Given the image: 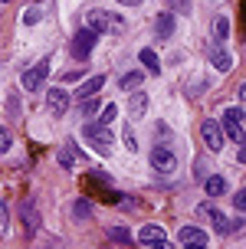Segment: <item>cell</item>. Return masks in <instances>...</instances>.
I'll return each instance as SVG.
<instances>
[{
    "mask_svg": "<svg viewBox=\"0 0 246 249\" xmlns=\"http://www.w3.org/2000/svg\"><path fill=\"white\" fill-rule=\"evenodd\" d=\"M86 26L92 33H125V20L112 10H89L86 13Z\"/></svg>",
    "mask_w": 246,
    "mask_h": 249,
    "instance_id": "cell-1",
    "label": "cell"
},
{
    "mask_svg": "<svg viewBox=\"0 0 246 249\" xmlns=\"http://www.w3.org/2000/svg\"><path fill=\"white\" fill-rule=\"evenodd\" d=\"M82 135H86V141L92 144V151H95V154H105V158L112 154L115 135L109 131V124H86V128H82Z\"/></svg>",
    "mask_w": 246,
    "mask_h": 249,
    "instance_id": "cell-2",
    "label": "cell"
},
{
    "mask_svg": "<svg viewBox=\"0 0 246 249\" xmlns=\"http://www.w3.org/2000/svg\"><path fill=\"white\" fill-rule=\"evenodd\" d=\"M243 118H246V115L240 112V108H227V112H223V122H220L223 138H233L236 144H246V128H243Z\"/></svg>",
    "mask_w": 246,
    "mask_h": 249,
    "instance_id": "cell-3",
    "label": "cell"
},
{
    "mask_svg": "<svg viewBox=\"0 0 246 249\" xmlns=\"http://www.w3.org/2000/svg\"><path fill=\"white\" fill-rule=\"evenodd\" d=\"M95 43H98V33H92L89 26H82L73 36V43H69V53H73L76 59H89V53L95 50Z\"/></svg>",
    "mask_w": 246,
    "mask_h": 249,
    "instance_id": "cell-4",
    "label": "cell"
},
{
    "mask_svg": "<svg viewBox=\"0 0 246 249\" xmlns=\"http://www.w3.org/2000/svg\"><path fill=\"white\" fill-rule=\"evenodd\" d=\"M46 75H49V56H46V59H39L37 66H30V69H26L23 79H20V86H23L26 92H37V89L46 82Z\"/></svg>",
    "mask_w": 246,
    "mask_h": 249,
    "instance_id": "cell-5",
    "label": "cell"
},
{
    "mask_svg": "<svg viewBox=\"0 0 246 249\" xmlns=\"http://www.w3.org/2000/svg\"><path fill=\"white\" fill-rule=\"evenodd\" d=\"M151 167H154L158 174H171V171H177V158H174V151L164 148V144H154V148H151Z\"/></svg>",
    "mask_w": 246,
    "mask_h": 249,
    "instance_id": "cell-6",
    "label": "cell"
},
{
    "mask_svg": "<svg viewBox=\"0 0 246 249\" xmlns=\"http://www.w3.org/2000/svg\"><path fill=\"white\" fill-rule=\"evenodd\" d=\"M200 138H204V144H207L210 151H220L223 148V128H220V122H213V118H207V122L200 124Z\"/></svg>",
    "mask_w": 246,
    "mask_h": 249,
    "instance_id": "cell-7",
    "label": "cell"
},
{
    "mask_svg": "<svg viewBox=\"0 0 246 249\" xmlns=\"http://www.w3.org/2000/svg\"><path fill=\"white\" fill-rule=\"evenodd\" d=\"M46 108H49L53 118H62V115L69 112V92H66V89H53L46 95Z\"/></svg>",
    "mask_w": 246,
    "mask_h": 249,
    "instance_id": "cell-8",
    "label": "cell"
},
{
    "mask_svg": "<svg viewBox=\"0 0 246 249\" xmlns=\"http://www.w3.org/2000/svg\"><path fill=\"white\" fill-rule=\"evenodd\" d=\"M174 30H177V17H174L171 10L158 13V20H154V36H158V39H171Z\"/></svg>",
    "mask_w": 246,
    "mask_h": 249,
    "instance_id": "cell-9",
    "label": "cell"
},
{
    "mask_svg": "<svg viewBox=\"0 0 246 249\" xmlns=\"http://www.w3.org/2000/svg\"><path fill=\"white\" fill-rule=\"evenodd\" d=\"M227 39H230V17L220 13V17L213 20V50H223Z\"/></svg>",
    "mask_w": 246,
    "mask_h": 249,
    "instance_id": "cell-10",
    "label": "cell"
},
{
    "mask_svg": "<svg viewBox=\"0 0 246 249\" xmlns=\"http://www.w3.org/2000/svg\"><path fill=\"white\" fill-rule=\"evenodd\" d=\"M210 223H213V230H217V233H223V236H227V233H233V230H240V220H236V223H230V216H223L220 210H217V207H210Z\"/></svg>",
    "mask_w": 246,
    "mask_h": 249,
    "instance_id": "cell-11",
    "label": "cell"
},
{
    "mask_svg": "<svg viewBox=\"0 0 246 249\" xmlns=\"http://www.w3.org/2000/svg\"><path fill=\"white\" fill-rule=\"evenodd\" d=\"M177 239H181V246H197V243H207V233L200 226H181Z\"/></svg>",
    "mask_w": 246,
    "mask_h": 249,
    "instance_id": "cell-12",
    "label": "cell"
},
{
    "mask_svg": "<svg viewBox=\"0 0 246 249\" xmlns=\"http://www.w3.org/2000/svg\"><path fill=\"white\" fill-rule=\"evenodd\" d=\"M128 95H132V102H128V115H132V122L145 118V112H148V95H145V92H128Z\"/></svg>",
    "mask_w": 246,
    "mask_h": 249,
    "instance_id": "cell-13",
    "label": "cell"
},
{
    "mask_svg": "<svg viewBox=\"0 0 246 249\" xmlns=\"http://www.w3.org/2000/svg\"><path fill=\"white\" fill-rule=\"evenodd\" d=\"M105 89V75H92V79H86L82 86H79V99H95V92H102Z\"/></svg>",
    "mask_w": 246,
    "mask_h": 249,
    "instance_id": "cell-14",
    "label": "cell"
},
{
    "mask_svg": "<svg viewBox=\"0 0 246 249\" xmlns=\"http://www.w3.org/2000/svg\"><path fill=\"white\" fill-rule=\"evenodd\" d=\"M138 239L148 243V246H154V243L164 239V226H161V223H145V226H141V233H138Z\"/></svg>",
    "mask_w": 246,
    "mask_h": 249,
    "instance_id": "cell-15",
    "label": "cell"
},
{
    "mask_svg": "<svg viewBox=\"0 0 246 249\" xmlns=\"http://www.w3.org/2000/svg\"><path fill=\"white\" fill-rule=\"evenodd\" d=\"M210 62H213V69H217V72H230L233 56H230L227 50H213V53H210Z\"/></svg>",
    "mask_w": 246,
    "mask_h": 249,
    "instance_id": "cell-16",
    "label": "cell"
},
{
    "mask_svg": "<svg viewBox=\"0 0 246 249\" xmlns=\"http://www.w3.org/2000/svg\"><path fill=\"white\" fill-rule=\"evenodd\" d=\"M204 190H207V197H223L227 194V180H223L220 174H213L204 180Z\"/></svg>",
    "mask_w": 246,
    "mask_h": 249,
    "instance_id": "cell-17",
    "label": "cell"
},
{
    "mask_svg": "<svg viewBox=\"0 0 246 249\" xmlns=\"http://www.w3.org/2000/svg\"><path fill=\"white\" fill-rule=\"evenodd\" d=\"M138 59H141V66H145L148 72H154V75L161 72V59H158V53H154V50H141V53H138Z\"/></svg>",
    "mask_w": 246,
    "mask_h": 249,
    "instance_id": "cell-18",
    "label": "cell"
},
{
    "mask_svg": "<svg viewBox=\"0 0 246 249\" xmlns=\"http://www.w3.org/2000/svg\"><path fill=\"white\" fill-rule=\"evenodd\" d=\"M141 79H145L141 72H125L122 79H118V86H122V92H132V89L141 86Z\"/></svg>",
    "mask_w": 246,
    "mask_h": 249,
    "instance_id": "cell-19",
    "label": "cell"
},
{
    "mask_svg": "<svg viewBox=\"0 0 246 249\" xmlns=\"http://www.w3.org/2000/svg\"><path fill=\"white\" fill-rule=\"evenodd\" d=\"M73 216H76V220H89V216H92V207H89V200H82V197L76 200V203H73Z\"/></svg>",
    "mask_w": 246,
    "mask_h": 249,
    "instance_id": "cell-20",
    "label": "cell"
},
{
    "mask_svg": "<svg viewBox=\"0 0 246 249\" xmlns=\"http://www.w3.org/2000/svg\"><path fill=\"white\" fill-rule=\"evenodd\" d=\"M23 226H26V233H30V236H33V233H37V213H33V207H26L23 203Z\"/></svg>",
    "mask_w": 246,
    "mask_h": 249,
    "instance_id": "cell-21",
    "label": "cell"
},
{
    "mask_svg": "<svg viewBox=\"0 0 246 249\" xmlns=\"http://www.w3.org/2000/svg\"><path fill=\"white\" fill-rule=\"evenodd\" d=\"M115 115H118V105H115V102H105V108H102V115H98V124H112Z\"/></svg>",
    "mask_w": 246,
    "mask_h": 249,
    "instance_id": "cell-22",
    "label": "cell"
},
{
    "mask_svg": "<svg viewBox=\"0 0 246 249\" xmlns=\"http://www.w3.org/2000/svg\"><path fill=\"white\" fill-rule=\"evenodd\" d=\"M105 233H109V239H115V243H132V233H128L125 226H109Z\"/></svg>",
    "mask_w": 246,
    "mask_h": 249,
    "instance_id": "cell-23",
    "label": "cell"
},
{
    "mask_svg": "<svg viewBox=\"0 0 246 249\" xmlns=\"http://www.w3.org/2000/svg\"><path fill=\"white\" fill-rule=\"evenodd\" d=\"M56 158H59V164H62V167H73V164H76V151H73V144L59 148V154H56Z\"/></svg>",
    "mask_w": 246,
    "mask_h": 249,
    "instance_id": "cell-24",
    "label": "cell"
},
{
    "mask_svg": "<svg viewBox=\"0 0 246 249\" xmlns=\"http://www.w3.org/2000/svg\"><path fill=\"white\" fill-rule=\"evenodd\" d=\"M43 20V10L39 7H26L23 10V26H33V23H39Z\"/></svg>",
    "mask_w": 246,
    "mask_h": 249,
    "instance_id": "cell-25",
    "label": "cell"
},
{
    "mask_svg": "<svg viewBox=\"0 0 246 249\" xmlns=\"http://www.w3.org/2000/svg\"><path fill=\"white\" fill-rule=\"evenodd\" d=\"M13 144V135H10V128H0V154H7Z\"/></svg>",
    "mask_w": 246,
    "mask_h": 249,
    "instance_id": "cell-26",
    "label": "cell"
},
{
    "mask_svg": "<svg viewBox=\"0 0 246 249\" xmlns=\"http://www.w3.org/2000/svg\"><path fill=\"white\" fill-rule=\"evenodd\" d=\"M168 7H171V13H187L190 10V0H164Z\"/></svg>",
    "mask_w": 246,
    "mask_h": 249,
    "instance_id": "cell-27",
    "label": "cell"
},
{
    "mask_svg": "<svg viewBox=\"0 0 246 249\" xmlns=\"http://www.w3.org/2000/svg\"><path fill=\"white\" fill-rule=\"evenodd\" d=\"M233 207H236V213H246V190H236Z\"/></svg>",
    "mask_w": 246,
    "mask_h": 249,
    "instance_id": "cell-28",
    "label": "cell"
},
{
    "mask_svg": "<svg viewBox=\"0 0 246 249\" xmlns=\"http://www.w3.org/2000/svg\"><path fill=\"white\" fill-rule=\"evenodd\" d=\"M125 148L132 151V154H135V151H138V138H135V131H132V128L125 131Z\"/></svg>",
    "mask_w": 246,
    "mask_h": 249,
    "instance_id": "cell-29",
    "label": "cell"
},
{
    "mask_svg": "<svg viewBox=\"0 0 246 249\" xmlns=\"http://www.w3.org/2000/svg\"><path fill=\"white\" fill-rule=\"evenodd\" d=\"M98 112V99H86L82 102V115H95Z\"/></svg>",
    "mask_w": 246,
    "mask_h": 249,
    "instance_id": "cell-30",
    "label": "cell"
},
{
    "mask_svg": "<svg viewBox=\"0 0 246 249\" xmlns=\"http://www.w3.org/2000/svg\"><path fill=\"white\" fill-rule=\"evenodd\" d=\"M151 249H174V246H171V243H168V239H161V243H154V246H151Z\"/></svg>",
    "mask_w": 246,
    "mask_h": 249,
    "instance_id": "cell-31",
    "label": "cell"
},
{
    "mask_svg": "<svg viewBox=\"0 0 246 249\" xmlns=\"http://www.w3.org/2000/svg\"><path fill=\"white\" fill-rule=\"evenodd\" d=\"M115 3H122V7H138L141 0H115Z\"/></svg>",
    "mask_w": 246,
    "mask_h": 249,
    "instance_id": "cell-32",
    "label": "cell"
},
{
    "mask_svg": "<svg viewBox=\"0 0 246 249\" xmlns=\"http://www.w3.org/2000/svg\"><path fill=\"white\" fill-rule=\"evenodd\" d=\"M240 161L246 164V144H243V148H240Z\"/></svg>",
    "mask_w": 246,
    "mask_h": 249,
    "instance_id": "cell-33",
    "label": "cell"
},
{
    "mask_svg": "<svg viewBox=\"0 0 246 249\" xmlns=\"http://www.w3.org/2000/svg\"><path fill=\"white\" fill-rule=\"evenodd\" d=\"M184 249H207V243H197V246H184Z\"/></svg>",
    "mask_w": 246,
    "mask_h": 249,
    "instance_id": "cell-34",
    "label": "cell"
},
{
    "mask_svg": "<svg viewBox=\"0 0 246 249\" xmlns=\"http://www.w3.org/2000/svg\"><path fill=\"white\" fill-rule=\"evenodd\" d=\"M240 99L246 102V82H243V86H240Z\"/></svg>",
    "mask_w": 246,
    "mask_h": 249,
    "instance_id": "cell-35",
    "label": "cell"
},
{
    "mask_svg": "<svg viewBox=\"0 0 246 249\" xmlns=\"http://www.w3.org/2000/svg\"><path fill=\"white\" fill-rule=\"evenodd\" d=\"M0 213H3V203H0Z\"/></svg>",
    "mask_w": 246,
    "mask_h": 249,
    "instance_id": "cell-36",
    "label": "cell"
},
{
    "mask_svg": "<svg viewBox=\"0 0 246 249\" xmlns=\"http://www.w3.org/2000/svg\"><path fill=\"white\" fill-rule=\"evenodd\" d=\"M3 3H13V0H3Z\"/></svg>",
    "mask_w": 246,
    "mask_h": 249,
    "instance_id": "cell-37",
    "label": "cell"
}]
</instances>
